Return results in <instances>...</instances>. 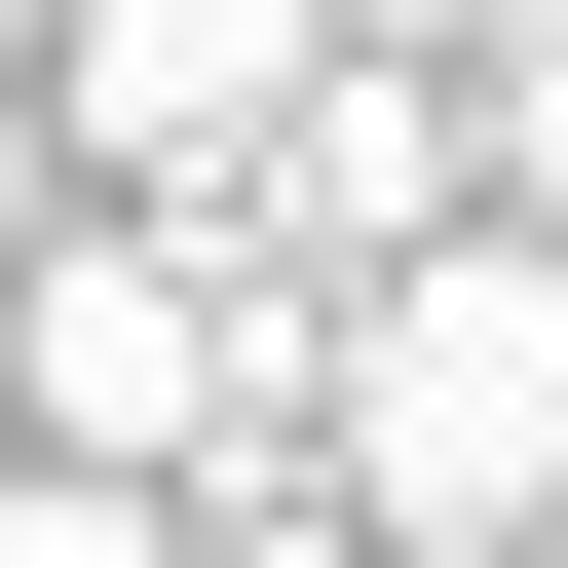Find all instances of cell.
Segmentation results:
<instances>
[{"mask_svg": "<svg viewBox=\"0 0 568 568\" xmlns=\"http://www.w3.org/2000/svg\"><path fill=\"white\" fill-rule=\"evenodd\" d=\"M304 493H342V568H530L568 530V227L379 265V304L304 342Z\"/></svg>", "mask_w": 568, "mask_h": 568, "instance_id": "obj_1", "label": "cell"}, {"mask_svg": "<svg viewBox=\"0 0 568 568\" xmlns=\"http://www.w3.org/2000/svg\"><path fill=\"white\" fill-rule=\"evenodd\" d=\"M304 77H342L304 0H77V39H39V152H77L114 227H190V190H227L265 114H304Z\"/></svg>", "mask_w": 568, "mask_h": 568, "instance_id": "obj_2", "label": "cell"}, {"mask_svg": "<svg viewBox=\"0 0 568 568\" xmlns=\"http://www.w3.org/2000/svg\"><path fill=\"white\" fill-rule=\"evenodd\" d=\"M455 227H568V0H530V39L455 77Z\"/></svg>", "mask_w": 568, "mask_h": 568, "instance_id": "obj_3", "label": "cell"}, {"mask_svg": "<svg viewBox=\"0 0 568 568\" xmlns=\"http://www.w3.org/2000/svg\"><path fill=\"white\" fill-rule=\"evenodd\" d=\"M0 568H190V493H77V455H0Z\"/></svg>", "mask_w": 568, "mask_h": 568, "instance_id": "obj_4", "label": "cell"}, {"mask_svg": "<svg viewBox=\"0 0 568 568\" xmlns=\"http://www.w3.org/2000/svg\"><path fill=\"white\" fill-rule=\"evenodd\" d=\"M304 39H342V77H493L530 0H304Z\"/></svg>", "mask_w": 568, "mask_h": 568, "instance_id": "obj_5", "label": "cell"}, {"mask_svg": "<svg viewBox=\"0 0 568 568\" xmlns=\"http://www.w3.org/2000/svg\"><path fill=\"white\" fill-rule=\"evenodd\" d=\"M39 227H77V152H39V77H0V265H39Z\"/></svg>", "mask_w": 568, "mask_h": 568, "instance_id": "obj_6", "label": "cell"}, {"mask_svg": "<svg viewBox=\"0 0 568 568\" xmlns=\"http://www.w3.org/2000/svg\"><path fill=\"white\" fill-rule=\"evenodd\" d=\"M39 39H77V0H0V77H39Z\"/></svg>", "mask_w": 568, "mask_h": 568, "instance_id": "obj_7", "label": "cell"}, {"mask_svg": "<svg viewBox=\"0 0 568 568\" xmlns=\"http://www.w3.org/2000/svg\"><path fill=\"white\" fill-rule=\"evenodd\" d=\"M530 568H568V530H530Z\"/></svg>", "mask_w": 568, "mask_h": 568, "instance_id": "obj_8", "label": "cell"}]
</instances>
